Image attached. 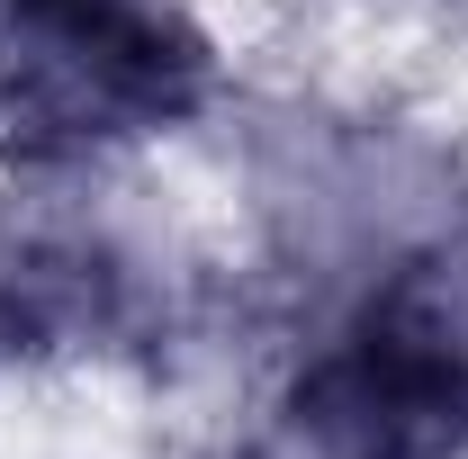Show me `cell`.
<instances>
[{"mask_svg": "<svg viewBox=\"0 0 468 459\" xmlns=\"http://www.w3.org/2000/svg\"><path fill=\"white\" fill-rule=\"evenodd\" d=\"M207 46L172 0H0V109L27 144L81 154L198 109Z\"/></svg>", "mask_w": 468, "mask_h": 459, "instance_id": "7a4b0ae2", "label": "cell"}, {"mask_svg": "<svg viewBox=\"0 0 468 459\" xmlns=\"http://www.w3.org/2000/svg\"><path fill=\"white\" fill-rule=\"evenodd\" d=\"M306 459H460L468 451V243L388 271L343 343L289 397Z\"/></svg>", "mask_w": 468, "mask_h": 459, "instance_id": "6da1fadb", "label": "cell"}, {"mask_svg": "<svg viewBox=\"0 0 468 459\" xmlns=\"http://www.w3.org/2000/svg\"><path fill=\"white\" fill-rule=\"evenodd\" d=\"M135 315V280L109 234L72 217H9L0 226V334L9 343H109Z\"/></svg>", "mask_w": 468, "mask_h": 459, "instance_id": "3957f363", "label": "cell"}]
</instances>
